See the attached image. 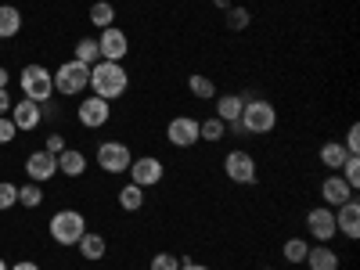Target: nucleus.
<instances>
[{"label":"nucleus","instance_id":"f3484780","mask_svg":"<svg viewBox=\"0 0 360 270\" xmlns=\"http://www.w3.org/2000/svg\"><path fill=\"white\" fill-rule=\"evenodd\" d=\"M242 108H245V98L242 94H224L220 101H217V119L224 127H231V123H238L242 119Z\"/></svg>","mask_w":360,"mask_h":270},{"label":"nucleus","instance_id":"f257e3e1","mask_svg":"<svg viewBox=\"0 0 360 270\" xmlns=\"http://www.w3.org/2000/svg\"><path fill=\"white\" fill-rule=\"evenodd\" d=\"M90 86H94L98 98L115 101V98L127 94L130 76H127V69L119 65V62H98V65H90Z\"/></svg>","mask_w":360,"mask_h":270},{"label":"nucleus","instance_id":"9d476101","mask_svg":"<svg viewBox=\"0 0 360 270\" xmlns=\"http://www.w3.org/2000/svg\"><path fill=\"white\" fill-rule=\"evenodd\" d=\"M166 141L173 148H191L198 141V119L191 115H173L169 119V127H166Z\"/></svg>","mask_w":360,"mask_h":270},{"label":"nucleus","instance_id":"b1692460","mask_svg":"<svg viewBox=\"0 0 360 270\" xmlns=\"http://www.w3.org/2000/svg\"><path fill=\"white\" fill-rule=\"evenodd\" d=\"M119 205H123L127 213H137V209L144 205V188H137V184H127L123 191H119Z\"/></svg>","mask_w":360,"mask_h":270},{"label":"nucleus","instance_id":"c85d7f7f","mask_svg":"<svg viewBox=\"0 0 360 270\" xmlns=\"http://www.w3.org/2000/svg\"><path fill=\"white\" fill-rule=\"evenodd\" d=\"M339 176L346 180V184L356 191L360 188V155H349L346 162H342V169H339Z\"/></svg>","mask_w":360,"mask_h":270},{"label":"nucleus","instance_id":"412c9836","mask_svg":"<svg viewBox=\"0 0 360 270\" xmlns=\"http://www.w3.org/2000/svg\"><path fill=\"white\" fill-rule=\"evenodd\" d=\"M58 169H62L65 176H83V169H86L83 152H76V148H65V152L58 155Z\"/></svg>","mask_w":360,"mask_h":270},{"label":"nucleus","instance_id":"a19ab883","mask_svg":"<svg viewBox=\"0 0 360 270\" xmlns=\"http://www.w3.org/2000/svg\"><path fill=\"white\" fill-rule=\"evenodd\" d=\"M213 8H220V11H227V8H231V0H213Z\"/></svg>","mask_w":360,"mask_h":270},{"label":"nucleus","instance_id":"e433bc0d","mask_svg":"<svg viewBox=\"0 0 360 270\" xmlns=\"http://www.w3.org/2000/svg\"><path fill=\"white\" fill-rule=\"evenodd\" d=\"M11 105H15V101H11V94H8V90H0V115H8V112H11Z\"/></svg>","mask_w":360,"mask_h":270},{"label":"nucleus","instance_id":"c9c22d12","mask_svg":"<svg viewBox=\"0 0 360 270\" xmlns=\"http://www.w3.org/2000/svg\"><path fill=\"white\" fill-rule=\"evenodd\" d=\"M44 152H51V155H62V152H65V137H62V134H51Z\"/></svg>","mask_w":360,"mask_h":270},{"label":"nucleus","instance_id":"79ce46f5","mask_svg":"<svg viewBox=\"0 0 360 270\" xmlns=\"http://www.w3.org/2000/svg\"><path fill=\"white\" fill-rule=\"evenodd\" d=\"M0 270H8V263H4V259H0Z\"/></svg>","mask_w":360,"mask_h":270},{"label":"nucleus","instance_id":"7ed1b4c3","mask_svg":"<svg viewBox=\"0 0 360 270\" xmlns=\"http://www.w3.org/2000/svg\"><path fill=\"white\" fill-rule=\"evenodd\" d=\"M83 234H86V220L76 209H62V213L51 217V238L58 245H76Z\"/></svg>","mask_w":360,"mask_h":270},{"label":"nucleus","instance_id":"0eeeda50","mask_svg":"<svg viewBox=\"0 0 360 270\" xmlns=\"http://www.w3.org/2000/svg\"><path fill=\"white\" fill-rule=\"evenodd\" d=\"M224 173L234 180V184H256V159L249 152H242V148H234V152L224 159Z\"/></svg>","mask_w":360,"mask_h":270},{"label":"nucleus","instance_id":"9b49d317","mask_svg":"<svg viewBox=\"0 0 360 270\" xmlns=\"http://www.w3.org/2000/svg\"><path fill=\"white\" fill-rule=\"evenodd\" d=\"M307 227H310V234L317 238V242H332V238L339 234L335 231V209H328V205L310 209V213H307Z\"/></svg>","mask_w":360,"mask_h":270},{"label":"nucleus","instance_id":"473e14b6","mask_svg":"<svg viewBox=\"0 0 360 270\" xmlns=\"http://www.w3.org/2000/svg\"><path fill=\"white\" fill-rule=\"evenodd\" d=\"M152 270H180V256H173V252H159V256L152 259Z\"/></svg>","mask_w":360,"mask_h":270},{"label":"nucleus","instance_id":"1a4fd4ad","mask_svg":"<svg viewBox=\"0 0 360 270\" xmlns=\"http://www.w3.org/2000/svg\"><path fill=\"white\" fill-rule=\"evenodd\" d=\"M98 51H101V62H123V58L130 54V40L123 29H101V40H98Z\"/></svg>","mask_w":360,"mask_h":270},{"label":"nucleus","instance_id":"2f4dec72","mask_svg":"<svg viewBox=\"0 0 360 270\" xmlns=\"http://www.w3.org/2000/svg\"><path fill=\"white\" fill-rule=\"evenodd\" d=\"M11 205H18V188L11 180H0V209H11Z\"/></svg>","mask_w":360,"mask_h":270},{"label":"nucleus","instance_id":"37998d69","mask_svg":"<svg viewBox=\"0 0 360 270\" xmlns=\"http://www.w3.org/2000/svg\"><path fill=\"white\" fill-rule=\"evenodd\" d=\"M266 270H270V266H266Z\"/></svg>","mask_w":360,"mask_h":270},{"label":"nucleus","instance_id":"39448f33","mask_svg":"<svg viewBox=\"0 0 360 270\" xmlns=\"http://www.w3.org/2000/svg\"><path fill=\"white\" fill-rule=\"evenodd\" d=\"M51 90H54V79H51V72L44 65H25L22 69V98L44 105L51 98Z\"/></svg>","mask_w":360,"mask_h":270},{"label":"nucleus","instance_id":"393cba45","mask_svg":"<svg viewBox=\"0 0 360 270\" xmlns=\"http://www.w3.org/2000/svg\"><path fill=\"white\" fill-rule=\"evenodd\" d=\"M76 62H83V65H98L101 62V51H98V40H79L76 44Z\"/></svg>","mask_w":360,"mask_h":270},{"label":"nucleus","instance_id":"f03ea898","mask_svg":"<svg viewBox=\"0 0 360 270\" xmlns=\"http://www.w3.org/2000/svg\"><path fill=\"white\" fill-rule=\"evenodd\" d=\"M238 123H242L245 134H270L278 127V108L263 98H245V108H242Z\"/></svg>","mask_w":360,"mask_h":270},{"label":"nucleus","instance_id":"bb28decb","mask_svg":"<svg viewBox=\"0 0 360 270\" xmlns=\"http://www.w3.org/2000/svg\"><path fill=\"white\" fill-rule=\"evenodd\" d=\"M224 123L213 115V119H205V123H198V141H209V144H217V141H224Z\"/></svg>","mask_w":360,"mask_h":270},{"label":"nucleus","instance_id":"6ab92c4d","mask_svg":"<svg viewBox=\"0 0 360 270\" xmlns=\"http://www.w3.org/2000/svg\"><path fill=\"white\" fill-rule=\"evenodd\" d=\"M22 33V11L15 4H0V40H11Z\"/></svg>","mask_w":360,"mask_h":270},{"label":"nucleus","instance_id":"aec40b11","mask_svg":"<svg viewBox=\"0 0 360 270\" xmlns=\"http://www.w3.org/2000/svg\"><path fill=\"white\" fill-rule=\"evenodd\" d=\"M76 245H79V256H83V259H90V263L101 259V256L108 252V242H105V238H101V234H90V231L79 238Z\"/></svg>","mask_w":360,"mask_h":270},{"label":"nucleus","instance_id":"5701e85b","mask_svg":"<svg viewBox=\"0 0 360 270\" xmlns=\"http://www.w3.org/2000/svg\"><path fill=\"white\" fill-rule=\"evenodd\" d=\"M115 22V8L108 4V0H98L94 8H90V25H98V29H108Z\"/></svg>","mask_w":360,"mask_h":270},{"label":"nucleus","instance_id":"c756f323","mask_svg":"<svg viewBox=\"0 0 360 270\" xmlns=\"http://www.w3.org/2000/svg\"><path fill=\"white\" fill-rule=\"evenodd\" d=\"M18 202H22L25 209H37V205L44 202V191H40V184H25V188H18Z\"/></svg>","mask_w":360,"mask_h":270},{"label":"nucleus","instance_id":"4c0bfd02","mask_svg":"<svg viewBox=\"0 0 360 270\" xmlns=\"http://www.w3.org/2000/svg\"><path fill=\"white\" fill-rule=\"evenodd\" d=\"M180 270H209L205 263H195V259H180Z\"/></svg>","mask_w":360,"mask_h":270},{"label":"nucleus","instance_id":"f704fd0d","mask_svg":"<svg viewBox=\"0 0 360 270\" xmlns=\"http://www.w3.org/2000/svg\"><path fill=\"white\" fill-rule=\"evenodd\" d=\"M15 134H18V127L11 123L8 115H0V144H11V141H15Z\"/></svg>","mask_w":360,"mask_h":270},{"label":"nucleus","instance_id":"dca6fc26","mask_svg":"<svg viewBox=\"0 0 360 270\" xmlns=\"http://www.w3.org/2000/svg\"><path fill=\"white\" fill-rule=\"evenodd\" d=\"M25 173L33 176V180H51L54 173H58V155H51V152H33L25 159Z\"/></svg>","mask_w":360,"mask_h":270},{"label":"nucleus","instance_id":"a211bd4d","mask_svg":"<svg viewBox=\"0 0 360 270\" xmlns=\"http://www.w3.org/2000/svg\"><path fill=\"white\" fill-rule=\"evenodd\" d=\"M303 263H310V270H339V252L328 249V245L321 242V245H314V249L307 252Z\"/></svg>","mask_w":360,"mask_h":270},{"label":"nucleus","instance_id":"7c9ffc66","mask_svg":"<svg viewBox=\"0 0 360 270\" xmlns=\"http://www.w3.org/2000/svg\"><path fill=\"white\" fill-rule=\"evenodd\" d=\"M245 25H249V11H245V8H227V29L242 33Z\"/></svg>","mask_w":360,"mask_h":270},{"label":"nucleus","instance_id":"72a5a7b5","mask_svg":"<svg viewBox=\"0 0 360 270\" xmlns=\"http://www.w3.org/2000/svg\"><path fill=\"white\" fill-rule=\"evenodd\" d=\"M342 148H346V152H349V155H360V127H356V123L349 127V134H346V141H342Z\"/></svg>","mask_w":360,"mask_h":270},{"label":"nucleus","instance_id":"4468645a","mask_svg":"<svg viewBox=\"0 0 360 270\" xmlns=\"http://www.w3.org/2000/svg\"><path fill=\"white\" fill-rule=\"evenodd\" d=\"M335 231H342L346 238H360V205H356V195L346 198L335 213Z\"/></svg>","mask_w":360,"mask_h":270},{"label":"nucleus","instance_id":"f8f14e48","mask_svg":"<svg viewBox=\"0 0 360 270\" xmlns=\"http://www.w3.org/2000/svg\"><path fill=\"white\" fill-rule=\"evenodd\" d=\"M108 101L105 98H86V101H79V123L86 127V130H98V127H105L108 123Z\"/></svg>","mask_w":360,"mask_h":270},{"label":"nucleus","instance_id":"2eb2a0df","mask_svg":"<svg viewBox=\"0 0 360 270\" xmlns=\"http://www.w3.org/2000/svg\"><path fill=\"white\" fill-rule=\"evenodd\" d=\"M353 195H356V191L346 184V180H342L339 173H332V176H328L324 184H321V198H324V205H328V209H339V205H342L346 198H353Z\"/></svg>","mask_w":360,"mask_h":270},{"label":"nucleus","instance_id":"58836bf2","mask_svg":"<svg viewBox=\"0 0 360 270\" xmlns=\"http://www.w3.org/2000/svg\"><path fill=\"white\" fill-rule=\"evenodd\" d=\"M8 270H40V266H37V263H29V259H25V263H15V266H8Z\"/></svg>","mask_w":360,"mask_h":270},{"label":"nucleus","instance_id":"ea45409f","mask_svg":"<svg viewBox=\"0 0 360 270\" xmlns=\"http://www.w3.org/2000/svg\"><path fill=\"white\" fill-rule=\"evenodd\" d=\"M8 79H11V76H8V69H0V90H8Z\"/></svg>","mask_w":360,"mask_h":270},{"label":"nucleus","instance_id":"a878e982","mask_svg":"<svg viewBox=\"0 0 360 270\" xmlns=\"http://www.w3.org/2000/svg\"><path fill=\"white\" fill-rule=\"evenodd\" d=\"M188 90H191V94L195 98H202V101H209V98H217V86H213V79H209V76H191L188 79Z\"/></svg>","mask_w":360,"mask_h":270},{"label":"nucleus","instance_id":"ddd939ff","mask_svg":"<svg viewBox=\"0 0 360 270\" xmlns=\"http://www.w3.org/2000/svg\"><path fill=\"white\" fill-rule=\"evenodd\" d=\"M40 119H44V108H40L37 101L22 98L18 105H11V123H15L18 130H37Z\"/></svg>","mask_w":360,"mask_h":270},{"label":"nucleus","instance_id":"20e7f679","mask_svg":"<svg viewBox=\"0 0 360 270\" xmlns=\"http://www.w3.org/2000/svg\"><path fill=\"white\" fill-rule=\"evenodd\" d=\"M83 86H90V65H83V62H65L62 69L54 72V90L58 94H65V98H76Z\"/></svg>","mask_w":360,"mask_h":270},{"label":"nucleus","instance_id":"423d86ee","mask_svg":"<svg viewBox=\"0 0 360 270\" xmlns=\"http://www.w3.org/2000/svg\"><path fill=\"white\" fill-rule=\"evenodd\" d=\"M130 184H137V188H155V184H162V176H166V166L155 159V155H141L137 162H130Z\"/></svg>","mask_w":360,"mask_h":270},{"label":"nucleus","instance_id":"4be33fe9","mask_svg":"<svg viewBox=\"0 0 360 270\" xmlns=\"http://www.w3.org/2000/svg\"><path fill=\"white\" fill-rule=\"evenodd\" d=\"M346 159H349V152H346V148H342L339 141H328V144L321 148V162H324L328 169H332V173H339Z\"/></svg>","mask_w":360,"mask_h":270},{"label":"nucleus","instance_id":"6e6552de","mask_svg":"<svg viewBox=\"0 0 360 270\" xmlns=\"http://www.w3.org/2000/svg\"><path fill=\"white\" fill-rule=\"evenodd\" d=\"M130 162H134V155H130V148H127V144L108 141V144L98 148V166H101L105 173H127Z\"/></svg>","mask_w":360,"mask_h":270},{"label":"nucleus","instance_id":"cd10ccee","mask_svg":"<svg viewBox=\"0 0 360 270\" xmlns=\"http://www.w3.org/2000/svg\"><path fill=\"white\" fill-rule=\"evenodd\" d=\"M281 252H285V259H288V263H303V259H307V252H310V245L303 242V238H288Z\"/></svg>","mask_w":360,"mask_h":270}]
</instances>
